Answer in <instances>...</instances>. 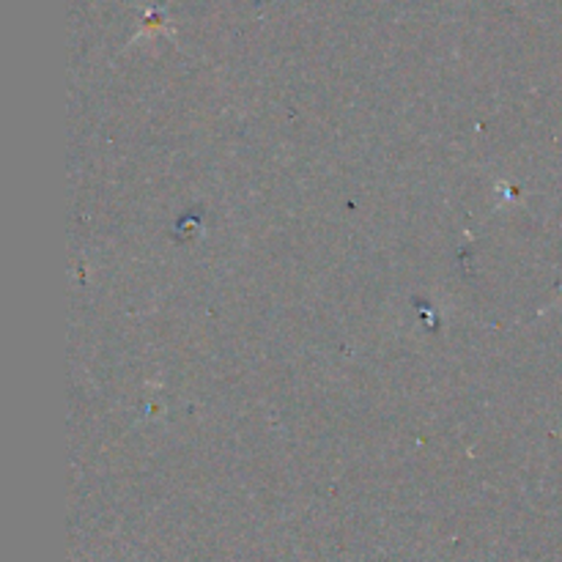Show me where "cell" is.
I'll return each instance as SVG.
<instances>
[]
</instances>
